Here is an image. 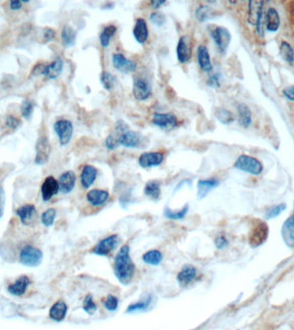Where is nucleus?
I'll list each match as a JSON object with an SVG mask.
<instances>
[{
    "label": "nucleus",
    "instance_id": "nucleus-34",
    "mask_svg": "<svg viewBox=\"0 0 294 330\" xmlns=\"http://www.w3.org/2000/svg\"><path fill=\"white\" fill-rule=\"evenodd\" d=\"M144 193L151 199H158L161 195L160 182L157 181H150L146 183L144 188Z\"/></svg>",
    "mask_w": 294,
    "mask_h": 330
},
{
    "label": "nucleus",
    "instance_id": "nucleus-27",
    "mask_svg": "<svg viewBox=\"0 0 294 330\" xmlns=\"http://www.w3.org/2000/svg\"><path fill=\"white\" fill-rule=\"evenodd\" d=\"M197 276V270L193 266H186L177 274V279L182 286L190 284Z\"/></svg>",
    "mask_w": 294,
    "mask_h": 330
},
{
    "label": "nucleus",
    "instance_id": "nucleus-36",
    "mask_svg": "<svg viewBox=\"0 0 294 330\" xmlns=\"http://www.w3.org/2000/svg\"><path fill=\"white\" fill-rule=\"evenodd\" d=\"M215 115L218 120L224 125H230L235 120L234 114L226 108H217L215 110Z\"/></svg>",
    "mask_w": 294,
    "mask_h": 330
},
{
    "label": "nucleus",
    "instance_id": "nucleus-22",
    "mask_svg": "<svg viewBox=\"0 0 294 330\" xmlns=\"http://www.w3.org/2000/svg\"><path fill=\"white\" fill-rule=\"evenodd\" d=\"M97 169L95 168L92 165L87 164L83 166L81 176H80V182L81 185L83 186V188H91L95 181L97 179Z\"/></svg>",
    "mask_w": 294,
    "mask_h": 330
},
{
    "label": "nucleus",
    "instance_id": "nucleus-58",
    "mask_svg": "<svg viewBox=\"0 0 294 330\" xmlns=\"http://www.w3.org/2000/svg\"><path fill=\"white\" fill-rule=\"evenodd\" d=\"M291 12H292V15L294 16V2L292 3V6H291Z\"/></svg>",
    "mask_w": 294,
    "mask_h": 330
},
{
    "label": "nucleus",
    "instance_id": "nucleus-8",
    "mask_svg": "<svg viewBox=\"0 0 294 330\" xmlns=\"http://www.w3.org/2000/svg\"><path fill=\"white\" fill-rule=\"evenodd\" d=\"M54 129L58 135L60 145H66L72 140L73 125L70 120H58L54 125Z\"/></svg>",
    "mask_w": 294,
    "mask_h": 330
},
{
    "label": "nucleus",
    "instance_id": "nucleus-33",
    "mask_svg": "<svg viewBox=\"0 0 294 330\" xmlns=\"http://www.w3.org/2000/svg\"><path fill=\"white\" fill-rule=\"evenodd\" d=\"M116 31H117V28L114 25L106 26L105 28L102 30L100 35H99V40H100L101 46L103 48L106 49L109 47L110 40H111L112 37H114Z\"/></svg>",
    "mask_w": 294,
    "mask_h": 330
},
{
    "label": "nucleus",
    "instance_id": "nucleus-19",
    "mask_svg": "<svg viewBox=\"0 0 294 330\" xmlns=\"http://www.w3.org/2000/svg\"><path fill=\"white\" fill-rule=\"evenodd\" d=\"M281 236L287 247H294V214L283 224Z\"/></svg>",
    "mask_w": 294,
    "mask_h": 330
},
{
    "label": "nucleus",
    "instance_id": "nucleus-17",
    "mask_svg": "<svg viewBox=\"0 0 294 330\" xmlns=\"http://www.w3.org/2000/svg\"><path fill=\"white\" fill-rule=\"evenodd\" d=\"M118 142L119 145L127 148H136L142 143V137L137 132L129 130L119 135Z\"/></svg>",
    "mask_w": 294,
    "mask_h": 330
},
{
    "label": "nucleus",
    "instance_id": "nucleus-30",
    "mask_svg": "<svg viewBox=\"0 0 294 330\" xmlns=\"http://www.w3.org/2000/svg\"><path fill=\"white\" fill-rule=\"evenodd\" d=\"M194 17L200 23H206L217 17V12L211 6H199L194 12Z\"/></svg>",
    "mask_w": 294,
    "mask_h": 330
},
{
    "label": "nucleus",
    "instance_id": "nucleus-40",
    "mask_svg": "<svg viewBox=\"0 0 294 330\" xmlns=\"http://www.w3.org/2000/svg\"><path fill=\"white\" fill-rule=\"evenodd\" d=\"M151 301H152L151 297H148V298H146L144 300L137 302V303H135V304H132L127 309V312L130 313V312H135V311L146 310V309H148L149 306L151 305Z\"/></svg>",
    "mask_w": 294,
    "mask_h": 330
},
{
    "label": "nucleus",
    "instance_id": "nucleus-54",
    "mask_svg": "<svg viewBox=\"0 0 294 330\" xmlns=\"http://www.w3.org/2000/svg\"><path fill=\"white\" fill-rule=\"evenodd\" d=\"M283 95L286 99L294 102V86H289L287 88L283 90Z\"/></svg>",
    "mask_w": 294,
    "mask_h": 330
},
{
    "label": "nucleus",
    "instance_id": "nucleus-15",
    "mask_svg": "<svg viewBox=\"0 0 294 330\" xmlns=\"http://www.w3.org/2000/svg\"><path fill=\"white\" fill-rule=\"evenodd\" d=\"M164 159V155L158 151L144 152L139 157V164L144 169L156 167L161 164Z\"/></svg>",
    "mask_w": 294,
    "mask_h": 330
},
{
    "label": "nucleus",
    "instance_id": "nucleus-7",
    "mask_svg": "<svg viewBox=\"0 0 294 330\" xmlns=\"http://www.w3.org/2000/svg\"><path fill=\"white\" fill-rule=\"evenodd\" d=\"M212 38L218 47V49L222 54L226 53L231 43V35L228 29L225 27L217 26L210 31Z\"/></svg>",
    "mask_w": 294,
    "mask_h": 330
},
{
    "label": "nucleus",
    "instance_id": "nucleus-25",
    "mask_svg": "<svg viewBox=\"0 0 294 330\" xmlns=\"http://www.w3.org/2000/svg\"><path fill=\"white\" fill-rule=\"evenodd\" d=\"M197 60L200 68L205 72H210L213 70L211 58L206 46L200 45L197 49Z\"/></svg>",
    "mask_w": 294,
    "mask_h": 330
},
{
    "label": "nucleus",
    "instance_id": "nucleus-31",
    "mask_svg": "<svg viewBox=\"0 0 294 330\" xmlns=\"http://www.w3.org/2000/svg\"><path fill=\"white\" fill-rule=\"evenodd\" d=\"M237 113L240 125L243 128H248L252 123L251 110L244 103H239L237 105Z\"/></svg>",
    "mask_w": 294,
    "mask_h": 330
},
{
    "label": "nucleus",
    "instance_id": "nucleus-38",
    "mask_svg": "<svg viewBox=\"0 0 294 330\" xmlns=\"http://www.w3.org/2000/svg\"><path fill=\"white\" fill-rule=\"evenodd\" d=\"M189 205H185L181 210L172 211L170 208H166L164 209V216L169 219L172 220H181L184 219V217L189 213Z\"/></svg>",
    "mask_w": 294,
    "mask_h": 330
},
{
    "label": "nucleus",
    "instance_id": "nucleus-12",
    "mask_svg": "<svg viewBox=\"0 0 294 330\" xmlns=\"http://www.w3.org/2000/svg\"><path fill=\"white\" fill-rule=\"evenodd\" d=\"M35 151H36V155L34 158V162L38 165L47 163L49 159L50 152H51L50 144H49L47 137L43 136L39 138V140L36 143V146H35Z\"/></svg>",
    "mask_w": 294,
    "mask_h": 330
},
{
    "label": "nucleus",
    "instance_id": "nucleus-2",
    "mask_svg": "<svg viewBox=\"0 0 294 330\" xmlns=\"http://www.w3.org/2000/svg\"><path fill=\"white\" fill-rule=\"evenodd\" d=\"M263 5L262 0H252L248 5V22L252 26H256L259 35L263 34Z\"/></svg>",
    "mask_w": 294,
    "mask_h": 330
},
{
    "label": "nucleus",
    "instance_id": "nucleus-49",
    "mask_svg": "<svg viewBox=\"0 0 294 330\" xmlns=\"http://www.w3.org/2000/svg\"><path fill=\"white\" fill-rule=\"evenodd\" d=\"M220 73L212 75L207 80V86L211 88H219L220 87Z\"/></svg>",
    "mask_w": 294,
    "mask_h": 330
},
{
    "label": "nucleus",
    "instance_id": "nucleus-6",
    "mask_svg": "<svg viewBox=\"0 0 294 330\" xmlns=\"http://www.w3.org/2000/svg\"><path fill=\"white\" fill-rule=\"evenodd\" d=\"M119 242H120V238L117 234L110 235L101 240L100 242H97V244L93 247L92 253L96 256H108L114 251L115 247H117Z\"/></svg>",
    "mask_w": 294,
    "mask_h": 330
},
{
    "label": "nucleus",
    "instance_id": "nucleus-35",
    "mask_svg": "<svg viewBox=\"0 0 294 330\" xmlns=\"http://www.w3.org/2000/svg\"><path fill=\"white\" fill-rule=\"evenodd\" d=\"M142 260L146 264L158 266L163 261V254L157 250H151L144 254Z\"/></svg>",
    "mask_w": 294,
    "mask_h": 330
},
{
    "label": "nucleus",
    "instance_id": "nucleus-47",
    "mask_svg": "<svg viewBox=\"0 0 294 330\" xmlns=\"http://www.w3.org/2000/svg\"><path fill=\"white\" fill-rule=\"evenodd\" d=\"M104 144L109 151H114L115 149H117L120 145L118 142V138L116 139L113 134H109V136L106 138Z\"/></svg>",
    "mask_w": 294,
    "mask_h": 330
},
{
    "label": "nucleus",
    "instance_id": "nucleus-59",
    "mask_svg": "<svg viewBox=\"0 0 294 330\" xmlns=\"http://www.w3.org/2000/svg\"><path fill=\"white\" fill-rule=\"evenodd\" d=\"M293 214H294V213H293Z\"/></svg>",
    "mask_w": 294,
    "mask_h": 330
},
{
    "label": "nucleus",
    "instance_id": "nucleus-21",
    "mask_svg": "<svg viewBox=\"0 0 294 330\" xmlns=\"http://www.w3.org/2000/svg\"><path fill=\"white\" fill-rule=\"evenodd\" d=\"M29 285H30V279L29 277L23 275L17 279L13 284L9 285L7 291L11 295H13V296H23Z\"/></svg>",
    "mask_w": 294,
    "mask_h": 330
},
{
    "label": "nucleus",
    "instance_id": "nucleus-43",
    "mask_svg": "<svg viewBox=\"0 0 294 330\" xmlns=\"http://www.w3.org/2000/svg\"><path fill=\"white\" fill-rule=\"evenodd\" d=\"M34 112V106L29 100H24L21 104V113L26 119H29Z\"/></svg>",
    "mask_w": 294,
    "mask_h": 330
},
{
    "label": "nucleus",
    "instance_id": "nucleus-39",
    "mask_svg": "<svg viewBox=\"0 0 294 330\" xmlns=\"http://www.w3.org/2000/svg\"><path fill=\"white\" fill-rule=\"evenodd\" d=\"M280 55L289 64H293L294 51L291 46L286 40H282L280 47Z\"/></svg>",
    "mask_w": 294,
    "mask_h": 330
},
{
    "label": "nucleus",
    "instance_id": "nucleus-1",
    "mask_svg": "<svg viewBox=\"0 0 294 330\" xmlns=\"http://www.w3.org/2000/svg\"><path fill=\"white\" fill-rule=\"evenodd\" d=\"M114 273L120 284L127 285L131 283L135 273V264L130 256V247L124 245L114 257Z\"/></svg>",
    "mask_w": 294,
    "mask_h": 330
},
{
    "label": "nucleus",
    "instance_id": "nucleus-44",
    "mask_svg": "<svg viewBox=\"0 0 294 330\" xmlns=\"http://www.w3.org/2000/svg\"><path fill=\"white\" fill-rule=\"evenodd\" d=\"M103 305H104L106 310H108L109 311H114V310H117L119 300L114 295H109V296L107 297L104 303H103Z\"/></svg>",
    "mask_w": 294,
    "mask_h": 330
},
{
    "label": "nucleus",
    "instance_id": "nucleus-29",
    "mask_svg": "<svg viewBox=\"0 0 294 330\" xmlns=\"http://www.w3.org/2000/svg\"><path fill=\"white\" fill-rule=\"evenodd\" d=\"M280 25V15L276 9L269 8L266 14V28L269 32L277 31Z\"/></svg>",
    "mask_w": 294,
    "mask_h": 330
},
{
    "label": "nucleus",
    "instance_id": "nucleus-28",
    "mask_svg": "<svg viewBox=\"0 0 294 330\" xmlns=\"http://www.w3.org/2000/svg\"><path fill=\"white\" fill-rule=\"evenodd\" d=\"M67 310H68V308L65 302H56L49 310V316L52 320H54L55 322H62L66 317Z\"/></svg>",
    "mask_w": 294,
    "mask_h": 330
},
{
    "label": "nucleus",
    "instance_id": "nucleus-5",
    "mask_svg": "<svg viewBox=\"0 0 294 330\" xmlns=\"http://www.w3.org/2000/svg\"><path fill=\"white\" fill-rule=\"evenodd\" d=\"M269 226L265 222H257L249 233L248 242L253 247L263 245L269 237Z\"/></svg>",
    "mask_w": 294,
    "mask_h": 330
},
{
    "label": "nucleus",
    "instance_id": "nucleus-20",
    "mask_svg": "<svg viewBox=\"0 0 294 330\" xmlns=\"http://www.w3.org/2000/svg\"><path fill=\"white\" fill-rule=\"evenodd\" d=\"M133 34L139 44H144L149 37V29L147 23L143 18H138L135 21V27L133 29Z\"/></svg>",
    "mask_w": 294,
    "mask_h": 330
},
{
    "label": "nucleus",
    "instance_id": "nucleus-16",
    "mask_svg": "<svg viewBox=\"0 0 294 330\" xmlns=\"http://www.w3.org/2000/svg\"><path fill=\"white\" fill-rule=\"evenodd\" d=\"M59 191H60L59 182L54 177H47L40 188L41 197L44 201L50 200L53 197L58 194Z\"/></svg>",
    "mask_w": 294,
    "mask_h": 330
},
{
    "label": "nucleus",
    "instance_id": "nucleus-14",
    "mask_svg": "<svg viewBox=\"0 0 294 330\" xmlns=\"http://www.w3.org/2000/svg\"><path fill=\"white\" fill-rule=\"evenodd\" d=\"M16 214L19 217L22 224L26 226H30L34 224L38 216L35 207L31 204H27L17 208Z\"/></svg>",
    "mask_w": 294,
    "mask_h": 330
},
{
    "label": "nucleus",
    "instance_id": "nucleus-57",
    "mask_svg": "<svg viewBox=\"0 0 294 330\" xmlns=\"http://www.w3.org/2000/svg\"><path fill=\"white\" fill-rule=\"evenodd\" d=\"M165 3V0H152V1H151L150 5H151V6L152 7V8L158 9L160 8L161 6H163V5H164Z\"/></svg>",
    "mask_w": 294,
    "mask_h": 330
},
{
    "label": "nucleus",
    "instance_id": "nucleus-3",
    "mask_svg": "<svg viewBox=\"0 0 294 330\" xmlns=\"http://www.w3.org/2000/svg\"><path fill=\"white\" fill-rule=\"evenodd\" d=\"M234 167L239 171L254 176H259L263 171V163L256 157L248 155H241L237 157L234 162Z\"/></svg>",
    "mask_w": 294,
    "mask_h": 330
},
{
    "label": "nucleus",
    "instance_id": "nucleus-52",
    "mask_svg": "<svg viewBox=\"0 0 294 330\" xmlns=\"http://www.w3.org/2000/svg\"><path fill=\"white\" fill-rule=\"evenodd\" d=\"M6 205V193L2 187H0V219L3 217Z\"/></svg>",
    "mask_w": 294,
    "mask_h": 330
},
{
    "label": "nucleus",
    "instance_id": "nucleus-48",
    "mask_svg": "<svg viewBox=\"0 0 294 330\" xmlns=\"http://www.w3.org/2000/svg\"><path fill=\"white\" fill-rule=\"evenodd\" d=\"M114 130L120 135V134H123V133H126V132L129 131V126L124 120H117L116 123H115V126H114Z\"/></svg>",
    "mask_w": 294,
    "mask_h": 330
},
{
    "label": "nucleus",
    "instance_id": "nucleus-32",
    "mask_svg": "<svg viewBox=\"0 0 294 330\" xmlns=\"http://www.w3.org/2000/svg\"><path fill=\"white\" fill-rule=\"evenodd\" d=\"M77 32L71 26L65 25L61 31V40L65 47H72L76 43Z\"/></svg>",
    "mask_w": 294,
    "mask_h": 330
},
{
    "label": "nucleus",
    "instance_id": "nucleus-10",
    "mask_svg": "<svg viewBox=\"0 0 294 330\" xmlns=\"http://www.w3.org/2000/svg\"><path fill=\"white\" fill-rule=\"evenodd\" d=\"M192 54H193V49H192L191 39L189 35H183L177 43V60L182 64L188 63L191 60Z\"/></svg>",
    "mask_w": 294,
    "mask_h": 330
},
{
    "label": "nucleus",
    "instance_id": "nucleus-9",
    "mask_svg": "<svg viewBox=\"0 0 294 330\" xmlns=\"http://www.w3.org/2000/svg\"><path fill=\"white\" fill-rule=\"evenodd\" d=\"M151 86L144 77H135L133 84V95L138 101H146L151 96Z\"/></svg>",
    "mask_w": 294,
    "mask_h": 330
},
{
    "label": "nucleus",
    "instance_id": "nucleus-45",
    "mask_svg": "<svg viewBox=\"0 0 294 330\" xmlns=\"http://www.w3.org/2000/svg\"><path fill=\"white\" fill-rule=\"evenodd\" d=\"M150 20L151 23L157 27H162L166 23L165 15L161 13V12H153L150 16Z\"/></svg>",
    "mask_w": 294,
    "mask_h": 330
},
{
    "label": "nucleus",
    "instance_id": "nucleus-11",
    "mask_svg": "<svg viewBox=\"0 0 294 330\" xmlns=\"http://www.w3.org/2000/svg\"><path fill=\"white\" fill-rule=\"evenodd\" d=\"M112 63L114 68L124 74L132 73L137 69L136 62L125 57L122 54H114L112 57Z\"/></svg>",
    "mask_w": 294,
    "mask_h": 330
},
{
    "label": "nucleus",
    "instance_id": "nucleus-4",
    "mask_svg": "<svg viewBox=\"0 0 294 330\" xmlns=\"http://www.w3.org/2000/svg\"><path fill=\"white\" fill-rule=\"evenodd\" d=\"M43 260V251L33 247L31 245H27L21 251L19 256V262L25 267L29 268H37Z\"/></svg>",
    "mask_w": 294,
    "mask_h": 330
},
{
    "label": "nucleus",
    "instance_id": "nucleus-51",
    "mask_svg": "<svg viewBox=\"0 0 294 330\" xmlns=\"http://www.w3.org/2000/svg\"><path fill=\"white\" fill-rule=\"evenodd\" d=\"M20 120L14 116H8L6 118V125L12 129H16L20 126Z\"/></svg>",
    "mask_w": 294,
    "mask_h": 330
},
{
    "label": "nucleus",
    "instance_id": "nucleus-23",
    "mask_svg": "<svg viewBox=\"0 0 294 330\" xmlns=\"http://www.w3.org/2000/svg\"><path fill=\"white\" fill-rule=\"evenodd\" d=\"M220 184V181L216 178L210 179L200 180L197 182V198L203 199L208 195L214 188L218 187Z\"/></svg>",
    "mask_w": 294,
    "mask_h": 330
},
{
    "label": "nucleus",
    "instance_id": "nucleus-42",
    "mask_svg": "<svg viewBox=\"0 0 294 330\" xmlns=\"http://www.w3.org/2000/svg\"><path fill=\"white\" fill-rule=\"evenodd\" d=\"M83 310L90 316L94 315L95 312L97 311V306L92 295L89 294L86 297L83 303Z\"/></svg>",
    "mask_w": 294,
    "mask_h": 330
},
{
    "label": "nucleus",
    "instance_id": "nucleus-53",
    "mask_svg": "<svg viewBox=\"0 0 294 330\" xmlns=\"http://www.w3.org/2000/svg\"><path fill=\"white\" fill-rule=\"evenodd\" d=\"M55 34L56 33H55L54 29H49V28L43 29V37H44V40L48 42V43L55 39Z\"/></svg>",
    "mask_w": 294,
    "mask_h": 330
},
{
    "label": "nucleus",
    "instance_id": "nucleus-26",
    "mask_svg": "<svg viewBox=\"0 0 294 330\" xmlns=\"http://www.w3.org/2000/svg\"><path fill=\"white\" fill-rule=\"evenodd\" d=\"M64 62L60 58H57L51 64L45 66L43 75L49 79H56L63 71Z\"/></svg>",
    "mask_w": 294,
    "mask_h": 330
},
{
    "label": "nucleus",
    "instance_id": "nucleus-55",
    "mask_svg": "<svg viewBox=\"0 0 294 330\" xmlns=\"http://www.w3.org/2000/svg\"><path fill=\"white\" fill-rule=\"evenodd\" d=\"M45 69V65L43 64H38L36 66H34L32 71V75H34V77L39 76V75H43V71Z\"/></svg>",
    "mask_w": 294,
    "mask_h": 330
},
{
    "label": "nucleus",
    "instance_id": "nucleus-13",
    "mask_svg": "<svg viewBox=\"0 0 294 330\" xmlns=\"http://www.w3.org/2000/svg\"><path fill=\"white\" fill-rule=\"evenodd\" d=\"M151 123L163 129H172L178 124L177 117L172 113H154L152 114Z\"/></svg>",
    "mask_w": 294,
    "mask_h": 330
},
{
    "label": "nucleus",
    "instance_id": "nucleus-50",
    "mask_svg": "<svg viewBox=\"0 0 294 330\" xmlns=\"http://www.w3.org/2000/svg\"><path fill=\"white\" fill-rule=\"evenodd\" d=\"M215 244L218 250H223L228 246V240L225 236H218L215 238Z\"/></svg>",
    "mask_w": 294,
    "mask_h": 330
},
{
    "label": "nucleus",
    "instance_id": "nucleus-41",
    "mask_svg": "<svg viewBox=\"0 0 294 330\" xmlns=\"http://www.w3.org/2000/svg\"><path fill=\"white\" fill-rule=\"evenodd\" d=\"M55 218H56V210L54 208H49V209L43 213L40 220H41V223H43L44 226L50 227V226L54 225Z\"/></svg>",
    "mask_w": 294,
    "mask_h": 330
},
{
    "label": "nucleus",
    "instance_id": "nucleus-18",
    "mask_svg": "<svg viewBox=\"0 0 294 330\" xmlns=\"http://www.w3.org/2000/svg\"><path fill=\"white\" fill-rule=\"evenodd\" d=\"M60 191L63 194L71 193L75 187L76 183V175L72 171L64 172L58 180Z\"/></svg>",
    "mask_w": 294,
    "mask_h": 330
},
{
    "label": "nucleus",
    "instance_id": "nucleus-56",
    "mask_svg": "<svg viewBox=\"0 0 294 330\" xmlns=\"http://www.w3.org/2000/svg\"><path fill=\"white\" fill-rule=\"evenodd\" d=\"M10 7L12 11H18L23 7V2L22 0H12L10 3Z\"/></svg>",
    "mask_w": 294,
    "mask_h": 330
},
{
    "label": "nucleus",
    "instance_id": "nucleus-24",
    "mask_svg": "<svg viewBox=\"0 0 294 330\" xmlns=\"http://www.w3.org/2000/svg\"><path fill=\"white\" fill-rule=\"evenodd\" d=\"M86 198L91 205L100 207L108 201L109 194V192L102 189H92L87 194Z\"/></svg>",
    "mask_w": 294,
    "mask_h": 330
},
{
    "label": "nucleus",
    "instance_id": "nucleus-37",
    "mask_svg": "<svg viewBox=\"0 0 294 330\" xmlns=\"http://www.w3.org/2000/svg\"><path fill=\"white\" fill-rule=\"evenodd\" d=\"M100 82L103 88L109 91L114 89L115 84L117 82V78L109 71H103L100 75Z\"/></svg>",
    "mask_w": 294,
    "mask_h": 330
},
{
    "label": "nucleus",
    "instance_id": "nucleus-46",
    "mask_svg": "<svg viewBox=\"0 0 294 330\" xmlns=\"http://www.w3.org/2000/svg\"><path fill=\"white\" fill-rule=\"evenodd\" d=\"M285 210H286V205L285 204H279V205L272 208L267 213V216L266 217L268 219H275L278 216H280V214H282Z\"/></svg>",
    "mask_w": 294,
    "mask_h": 330
}]
</instances>
